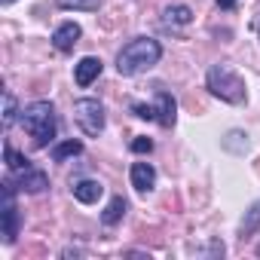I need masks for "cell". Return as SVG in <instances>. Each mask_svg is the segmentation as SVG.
<instances>
[{
    "label": "cell",
    "mask_w": 260,
    "mask_h": 260,
    "mask_svg": "<svg viewBox=\"0 0 260 260\" xmlns=\"http://www.w3.org/2000/svg\"><path fill=\"white\" fill-rule=\"evenodd\" d=\"M159 58H162L159 40H153V37H135V40H128L119 49L116 71H119V77H138V74L150 71L153 64H159Z\"/></svg>",
    "instance_id": "cell-1"
},
{
    "label": "cell",
    "mask_w": 260,
    "mask_h": 260,
    "mask_svg": "<svg viewBox=\"0 0 260 260\" xmlns=\"http://www.w3.org/2000/svg\"><path fill=\"white\" fill-rule=\"evenodd\" d=\"M22 125H25V132L31 135L34 147H49L55 141V132H58L55 107L49 101H31L22 110Z\"/></svg>",
    "instance_id": "cell-2"
},
{
    "label": "cell",
    "mask_w": 260,
    "mask_h": 260,
    "mask_svg": "<svg viewBox=\"0 0 260 260\" xmlns=\"http://www.w3.org/2000/svg\"><path fill=\"white\" fill-rule=\"evenodd\" d=\"M205 86L214 98L226 101V104H242L248 98L245 92V80L230 68V64H211L208 74H205Z\"/></svg>",
    "instance_id": "cell-3"
},
{
    "label": "cell",
    "mask_w": 260,
    "mask_h": 260,
    "mask_svg": "<svg viewBox=\"0 0 260 260\" xmlns=\"http://www.w3.org/2000/svg\"><path fill=\"white\" fill-rule=\"evenodd\" d=\"M16 184L13 178L4 181V199H0V230H4V242L13 245L19 239V226H22V214L16 208Z\"/></svg>",
    "instance_id": "cell-4"
},
{
    "label": "cell",
    "mask_w": 260,
    "mask_h": 260,
    "mask_svg": "<svg viewBox=\"0 0 260 260\" xmlns=\"http://www.w3.org/2000/svg\"><path fill=\"white\" fill-rule=\"evenodd\" d=\"M74 119L89 138H95L104 132V104L98 98H80L74 104Z\"/></svg>",
    "instance_id": "cell-5"
},
{
    "label": "cell",
    "mask_w": 260,
    "mask_h": 260,
    "mask_svg": "<svg viewBox=\"0 0 260 260\" xmlns=\"http://www.w3.org/2000/svg\"><path fill=\"white\" fill-rule=\"evenodd\" d=\"M80 37H83V28H80L77 22H61V25L52 31V46H55L58 52H74V46L80 43Z\"/></svg>",
    "instance_id": "cell-6"
},
{
    "label": "cell",
    "mask_w": 260,
    "mask_h": 260,
    "mask_svg": "<svg viewBox=\"0 0 260 260\" xmlns=\"http://www.w3.org/2000/svg\"><path fill=\"white\" fill-rule=\"evenodd\" d=\"M101 71H104L101 58H95V55H86V58H80V61L74 64V83H77L80 89H86V86H92V83L101 77Z\"/></svg>",
    "instance_id": "cell-7"
},
{
    "label": "cell",
    "mask_w": 260,
    "mask_h": 260,
    "mask_svg": "<svg viewBox=\"0 0 260 260\" xmlns=\"http://www.w3.org/2000/svg\"><path fill=\"white\" fill-rule=\"evenodd\" d=\"M153 107H156V122L162 128H172L175 119H178V101H175V95L166 92V89H156V104Z\"/></svg>",
    "instance_id": "cell-8"
},
{
    "label": "cell",
    "mask_w": 260,
    "mask_h": 260,
    "mask_svg": "<svg viewBox=\"0 0 260 260\" xmlns=\"http://www.w3.org/2000/svg\"><path fill=\"white\" fill-rule=\"evenodd\" d=\"M13 184H16L22 193H43V190L49 187V178H46V172L28 166L25 172H16V181H13Z\"/></svg>",
    "instance_id": "cell-9"
},
{
    "label": "cell",
    "mask_w": 260,
    "mask_h": 260,
    "mask_svg": "<svg viewBox=\"0 0 260 260\" xmlns=\"http://www.w3.org/2000/svg\"><path fill=\"white\" fill-rule=\"evenodd\" d=\"M128 175H132V187H135L138 193H150V190L156 187V169H153L150 162H135Z\"/></svg>",
    "instance_id": "cell-10"
},
{
    "label": "cell",
    "mask_w": 260,
    "mask_h": 260,
    "mask_svg": "<svg viewBox=\"0 0 260 260\" xmlns=\"http://www.w3.org/2000/svg\"><path fill=\"white\" fill-rule=\"evenodd\" d=\"M71 193H74V199H77V202H83V205H92V202H98V199L104 196V187H101V181L83 178V181H77V184L71 187Z\"/></svg>",
    "instance_id": "cell-11"
},
{
    "label": "cell",
    "mask_w": 260,
    "mask_h": 260,
    "mask_svg": "<svg viewBox=\"0 0 260 260\" xmlns=\"http://www.w3.org/2000/svg\"><path fill=\"white\" fill-rule=\"evenodd\" d=\"M190 22H193V10L184 7V4H175V7L162 10V25H169V28H184Z\"/></svg>",
    "instance_id": "cell-12"
},
{
    "label": "cell",
    "mask_w": 260,
    "mask_h": 260,
    "mask_svg": "<svg viewBox=\"0 0 260 260\" xmlns=\"http://www.w3.org/2000/svg\"><path fill=\"white\" fill-rule=\"evenodd\" d=\"M125 208H128V202H125L122 196H113V199L107 202V208L101 211V223H104V226H116V223L122 220Z\"/></svg>",
    "instance_id": "cell-13"
},
{
    "label": "cell",
    "mask_w": 260,
    "mask_h": 260,
    "mask_svg": "<svg viewBox=\"0 0 260 260\" xmlns=\"http://www.w3.org/2000/svg\"><path fill=\"white\" fill-rule=\"evenodd\" d=\"M257 226H260V202H254V205L245 211V217H242V223H239V239L254 236V233H257Z\"/></svg>",
    "instance_id": "cell-14"
},
{
    "label": "cell",
    "mask_w": 260,
    "mask_h": 260,
    "mask_svg": "<svg viewBox=\"0 0 260 260\" xmlns=\"http://www.w3.org/2000/svg\"><path fill=\"white\" fill-rule=\"evenodd\" d=\"M83 153V141H61V144H55L52 147V159L55 162H64V159H71V156H80Z\"/></svg>",
    "instance_id": "cell-15"
},
{
    "label": "cell",
    "mask_w": 260,
    "mask_h": 260,
    "mask_svg": "<svg viewBox=\"0 0 260 260\" xmlns=\"http://www.w3.org/2000/svg\"><path fill=\"white\" fill-rule=\"evenodd\" d=\"M4 159H7V169H10L13 175H16V172H25V169L31 166V159H28V156H22L13 144H4Z\"/></svg>",
    "instance_id": "cell-16"
},
{
    "label": "cell",
    "mask_w": 260,
    "mask_h": 260,
    "mask_svg": "<svg viewBox=\"0 0 260 260\" xmlns=\"http://www.w3.org/2000/svg\"><path fill=\"white\" fill-rule=\"evenodd\" d=\"M16 113H19V104H16V95L10 89H4V128H10L16 122Z\"/></svg>",
    "instance_id": "cell-17"
},
{
    "label": "cell",
    "mask_w": 260,
    "mask_h": 260,
    "mask_svg": "<svg viewBox=\"0 0 260 260\" xmlns=\"http://www.w3.org/2000/svg\"><path fill=\"white\" fill-rule=\"evenodd\" d=\"M61 10H83V13H95L101 7V0H55Z\"/></svg>",
    "instance_id": "cell-18"
},
{
    "label": "cell",
    "mask_w": 260,
    "mask_h": 260,
    "mask_svg": "<svg viewBox=\"0 0 260 260\" xmlns=\"http://www.w3.org/2000/svg\"><path fill=\"white\" fill-rule=\"evenodd\" d=\"M132 110H135V116H141V119H156V107L153 104H132Z\"/></svg>",
    "instance_id": "cell-19"
},
{
    "label": "cell",
    "mask_w": 260,
    "mask_h": 260,
    "mask_svg": "<svg viewBox=\"0 0 260 260\" xmlns=\"http://www.w3.org/2000/svg\"><path fill=\"white\" fill-rule=\"evenodd\" d=\"M150 150H153V141H150V138L138 135V138L132 141V153H150Z\"/></svg>",
    "instance_id": "cell-20"
},
{
    "label": "cell",
    "mask_w": 260,
    "mask_h": 260,
    "mask_svg": "<svg viewBox=\"0 0 260 260\" xmlns=\"http://www.w3.org/2000/svg\"><path fill=\"white\" fill-rule=\"evenodd\" d=\"M220 10H236V0H217Z\"/></svg>",
    "instance_id": "cell-21"
},
{
    "label": "cell",
    "mask_w": 260,
    "mask_h": 260,
    "mask_svg": "<svg viewBox=\"0 0 260 260\" xmlns=\"http://www.w3.org/2000/svg\"><path fill=\"white\" fill-rule=\"evenodd\" d=\"M0 4H4V7H10V4H16V0H0Z\"/></svg>",
    "instance_id": "cell-22"
},
{
    "label": "cell",
    "mask_w": 260,
    "mask_h": 260,
    "mask_svg": "<svg viewBox=\"0 0 260 260\" xmlns=\"http://www.w3.org/2000/svg\"><path fill=\"white\" fill-rule=\"evenodd\" d=\"M257 257H260V245H257Z\"/></svg>",
    "instance_id": "cell-23"
}]
</instances>
